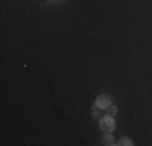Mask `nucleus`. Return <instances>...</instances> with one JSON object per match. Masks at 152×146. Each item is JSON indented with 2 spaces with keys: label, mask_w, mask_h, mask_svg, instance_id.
<instances>
[{
  "label": "nucleus",
  "mask_w": 152,
  "mask_h": 146,
  "mask_svg": "<svg viewBox=\"0 0 152 146\" xmlns=\"http://www.w3.org/2000/svg\"><path fill=\"white\" fill-rule=\"evenodd\" d=\"M115 128V122H113V119H112L110 115H107V117H104L102 120H100V130H104V131H107V133H110L112 130Z\"/></svg>",
  "instance_id": "1"
},
{
  "label": "nucleus",
  "mask_w": 152,
  "mask_h": 146,
  "mask_svg": "<svg viewBox=\"0 0 152 146\" xmlns=\"http://www.w3.org/2000/svg\"><path fill=\"white\" fill-rule=\"evenodd\" d=\"M110 104H112V97L108 96V94H102V96H99L96 99V107L97 109H107Z\"/></svg>",
  "instance_id": "2"
},
{
  "label": "nucleus",
  "mask_w": 152,
  "mask_h": 146,
  "mask_svg": "<svg viewBox=\"0 0 152 146\" xmlns=\"http://www.w3.org/2000/svg\"><path fill=\"white\" fill-rule=\"evenodd\" d=\"M115 114H117V107H115V105H108L107 107V115L113 117Z\"/></svg>",
  "instance_id": "3"
},
{
  "label": "nucleus",
  "mask_w": 152,
  "mask_h": 146,
  "mask_svg": "<svg viewBox=\"0 0 152 146\" xmlns=\"http://www.w3.org/2000/svg\"><path fill=\"white\" fill-rule=\"evenodd\" d=\"M104 141H105V145H113V138L110 136V135H105V136H104Z\"/></svg>",
  "instance_id": "4"
},
{
  "label": "nucleus",
  "mask_w": 152,
  "mask_h": 146,
  "mask_svg": "<svg viewBox=\"0 0 152 146\" xmlns=\"http://www.w3.org/2000/svg\"><path fill=\"white\" fill-rule=\"evenodd\" d=\"M118 145H128V146H131V145H133V141L129 140V138H121Z\"/></svg>",
  "instance_id": "5"
}]
</instances>
